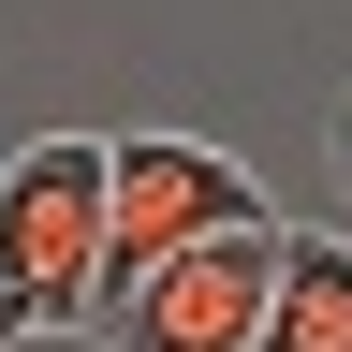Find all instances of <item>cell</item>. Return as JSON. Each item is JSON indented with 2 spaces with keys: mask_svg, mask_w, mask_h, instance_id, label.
I'll use <instances>...</instances> for the list:
<instances>
[{
  "mask_svg": "<svg viewBox=\"0 0 352 352\" xmlns=\"http://www.w3.org/2000/svg\"><path fill=\"white\" fill-rule=\"evenodd\" d=\"M103 308V132H44L0 162V352L88 338Z\"/></svg>",
  "mask_w": 352,
  "mask_h": 352,
  "instance_id": "1",
  "label": "cell"
},
{
  "mask_svg": "<svg viewBox=\"0 0 352 352\" xmlns=\"http://www.w3.org/2000/svg\"><path fill=\"white\" fill-rule=\"evenodd\" d=\"M250 220H279V206H264V176L235 147H206V132H103V294L132 264L191 250V235H250Z\"/></svg>",
  "mask_w": 352,
  "mask_h": 352,
  "instance_id": "2",
  "label": "cell"
},
{
  "mask_svg": "<svg viewBox=\"0 0 352 352\" xmlns=\"http://www.w3.org/2000/svg\"><path fill=\"white\" fill-rule=\"evenodd\" d=\"M264 279H279V220H250V235H191V250L132 264L88 338H103V352H250Z\"/></svg>",
  "mask_w": 352,
  "mask_h": 352,
  "instance_id": "3",
  "label": "cell"
},
{
  "mask_svg": "<svg viewBox=\"0 0 352 352\" xmlns=\"http://www.w3.org/2000/svg\"><path fill=\"white\" fill-rule=\"evenodd\" d=\"M250 352H352V235H294L279 220V279H264Z\"/></svg>",
  "mask_w": 352,
  "mask_h": 352,
  "instance_id": "4",
  "label": "cell"
},
{
  "mask_svg": "<svg viewBox=\"0 0 352 352\" xmlns=\"http://www.w3.org/2000/svg\"><path fill=\"white\" fill-rule=\"evenodd\" d=\"M323 162H338V191H352V103H338V118H323Z\"/></svg>",
  "mask_w": 352,
  "mask_h": 352,
  "instance_id": "5",
  "label": "cell"
}]
</instances>
